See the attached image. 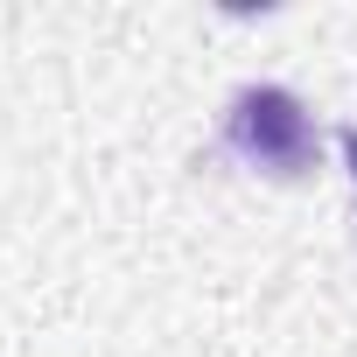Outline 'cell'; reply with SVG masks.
I'll return each instance as SVG.
<instances>
[{
	"instance_id": "2",
	"label": "cell",
	"mask_w": 357,
	"mask_h": 357,
	"mask_svg": "<svg viewBox=\"0 0 357 357\" xmlns=\"http://www.w3.org/2000/svg\"><path fill=\"white\" fill-rule=\"evenodd\" d=\"M343 154H350V175H357V126H343Z\"/></svg>"
},
{
	"instance_id": "1",
	"label": "cell",
	"mask_w": 357,
	"mask_h": 357,
	"mask_svg": "<svg viewBox=\"0 0 357 357\" xmlns=\"http://www.w3.org/2000/svg\"><path fill=\"white\" fill-rule=\"evenodd\" d=\"M225 140L238 161L266 168V175H301L315 168V119L287 84H245L225 105Z\"/></svg>"
}]
</instances>
